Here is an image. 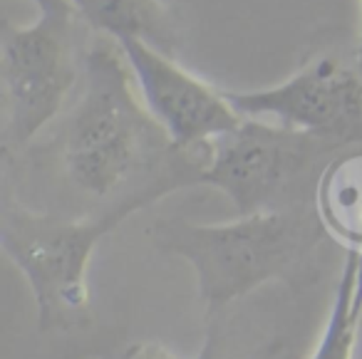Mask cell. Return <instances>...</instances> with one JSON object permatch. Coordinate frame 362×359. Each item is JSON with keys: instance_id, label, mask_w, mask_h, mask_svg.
<instances>
[{"instance_id": "1", "label": "cell", "mask_w": 362, "mask_h": 359, "mask_svg": "<svg viewBox=\"0 0 362 359\" xmlns=\"http://www.w3.org/2000/svg\"><path fill=\"white\" fill-rule=\"evenodd\" d=\"M134 72L115 37L97 35L82 57V90L57 134V166L97 213L141 211L199 186L206 146L179 149L139 100Z\"/></svg>"}, {"instance_id": "2", "label": "cell", "mask_w": 362, "mask_h": 359, "mask_svg": "<svg viewBox=\"0 0 362 359\" xmlns=\"http://www.w3.org/2000/svg\"><path fill=\"white\" fill-rule=\"evenodd\" d=\"M327 235L317 206L261 211L228 223L159 218L151 225L156 248L194 268L206 319L268 283L296 290L313 283V258Z\"/></svg>"}, {"instance_id": "3", "label": "cell", "mask_w": 362, "mask_h": 359, "mask_svg": "<svg viewBox=\"0 0 362 359\" xmlns=\"http://www.w3.org/2000/svg\"><path fill=\"white\" fill-rule=\"evenodd\" d=\"M347 149L330 136L243 117L206 144L202 184L218 189L238 216L315 206L327 166Z\"/></svg>"}, {"instance_id": "4", "label": "cell", "mask_w": 362, "mask_h": 359, "mask_svg": "<svg viewBox=\"0 0 362 359\" xmlns=\"http://www.w3.org/2000/svg\"><path fill=\"white\" fill-rule=\"evenodd\" d=\"M132 213L119 208L97 216H65L35 211L3 196L0 245L30 285L42 334L70 332L90 322L87 270L92 253Z\"/></svg>"}, {"instance_id": "5", "label": "cell", "mask_w": 362, "mask_h": 359, "mask_svg": "<svg viewBox=\"0 0 362 359\" xmlns=\"http://www.w3.org/2000/svg\"><path fill=\"white\" fill-rule=\"evenodd\" d=\"M77 11L40 13L30 25H0V75L6 97L3 159L13 164L60 114L67 95L82 80Z\"/></svg>"}, {"instance_id": "6", "label": "cell", "mask_w": 362, "mask_h": 359, "mask_svg": "<svg viewBox=\"0 0 362 359\" xmlns=\"http://www.w3.org/2000/svg\"><path fill=\"white\" fill-rule=\"evenodd\" d=\"M238 114L362 146V70L337 55H317L273 87L226 92Z\"/></svg>"}, {"instance_id": "7", "label": "cell", "mask_w": 362, "mask_h": 359, "mask_svg": "<svg viewBox=\"0 0 362 359\" xmlns=\"http://www.w3.org/2000/svg\"><path fill=\"white\" fill-rule=\"evenodd\" d=\"M117 42L134 72L144 105L179 149H202L241 124L243 114L228 102L226 92L184 70L171 55L134 37Z\"/></svg>"}, {"instance_id": "8", "label": "cell", "mask_w": 362, "mask_h": 359, "mask_svg": "<svg viewBox=\"0 0 362 359\" xmlns=\"http://www.w3.org/2000/svg\"><path fill=\"white\" fill-rule=\"evenodd\" d=\"M77 16L97 35L134 37L176 57L181 50V25L166 0H72Z\"/></svg>"}, {"instance_id": "9", "label": "cell", "mask_w": 362, "mask_h": 359, "mask_svg": "<svg viewBox=\"0 0 362 359\" xmlns=\"http://www.w3.org/2000/svg\"><path fill=\"white\" fill-rule=\"evenodd\" d=\"M362 319V250L350 248L317 344L308 359H355Z\"/></svg>"}, {"instance_id": "10", "label": "cell", "mask_w": 362, "mask_h": 359, "mask_svg": "<svg viewBox=\"0 0 362 359\" xmlns=\"http://www.w3.org/2000/svg\"><path fill=\"white\" fill-rule=\"evenodd\" d=\"M206 339H204V347L199 352L197 359H256L261 357L268 349V344H248L241 334L233 329L231 319L216 314V317L206 319ZM276 354L266 359H273Z\"/></svg>"}, {"instance_id": "11", "label": "cell", "mask_w": 362, "mask_h": 359, "mask_svg": "<svg viewBox=\"0 0 362 359\" xmlns=\"http://www.w3.org/2000/svg\"><path fill=\"white\" fill-rule=\"evenodd\" d=\"M122 359H181L174 349L164 347L159 342H139V344H132Z\"/></svg>"}, {"instance_id": "12", "label": "cell", "mask_w": 362, "mask_h": 359, "mask_svg": "<svg viewBox=\"0 0 362 359\" xmlns=\"http://www.w3.org/2000/svg\"><path fill=\"white\" fill-rule=\"evenodd\" d=\"M30 3H35L40 13H70V11H75L72 0H30Z\"/></svg>"}, {"instance_id": "13", "label": "cell", "mask_w": 362, "mask_h": 359, "mask_svg": "<svg viewBox=\"0 0 362 359\" xmlns=\"http://www.w3.org/2000/svg\"><path fill=\"white\" fill-rule=\"evenodd\" d=\"M355 62L360 65V70H362V37H360V47H357V52H355Z\"/></svg>"}]
</instances>
